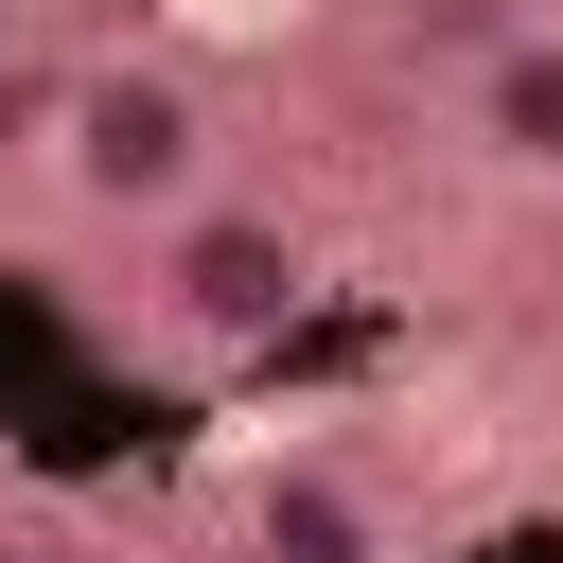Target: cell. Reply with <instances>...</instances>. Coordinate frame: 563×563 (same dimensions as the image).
I'll list each match as a JSON object with an SVG mask.
<instances>
[{
    "instance_id": "277c9868",
    "label": "cell",
    "mask_w": 563,
    "mask_h": 563,
    "mask_svg": "<svg viewBox=\"0 0 563 563\" xmlns=\"http://www.w3.org/2000/svg\"><path fill=\"white\" fill-rule=\"evenodd\" d=\"M246 563H387V510L334 457H282V475H246Z\"/></svg>"
},
{
    "instance_id": "6da1fadb",
    "label": "cell",
    "mask_w": 563,
    "mask_h": 563,
    "mask_svg": "<svg viewBox=\"0 0 563 563\" xmlns=\"http://www.w3.org/2000/svg\"><path fill=\"white\" fill-rule=\"evenodd\" d=\"M35 158L88 229H176L194 194H229V106L176 53H88L70 88H35Z\"/></svg>"
},
{
    "instance_id": "3957f363",
    "label": "cell",
    "mask_w": 563,
    "mask_h": 563,
    "mask_svg": "<svg viewBox=\"0 0 563 563\" xmlns=\"http://www.w3.org/2000/svg\"><path fill=\"white\" fill-rule=\"evenodd\" d=\"M457 141L528 194H563V18H510L475 70H457Z\"/></svg>"
},
{
    "instance_id": "52a82bcc",
    "label": "cell",
    "mask_w": 563,
    "mask_h": 563,
    "mask_svg": "<svg viewBox=\"0 0 563 563\" xmlns=\"http://www.w3.org/2000/svg\"><path fill=\"white\" fill-rule=\"evenodd\" d=\"M18 563H88V545H18Z\"/></svg>"
},
{
    "instance_id": "8992f818",
    "label": "cell",
    "mask_w": 563,
    "mask_h": 563,
    "mask_svg": "<svg viewBox=\"0 0 563 563\" xmlns=\"http://www.w3.org/2000/svg\"><path fill=\"white\" fill-rule=\"evenodd\" d=\"M18 18H35V0H0V88H18Z\"/></svg>"
},
{
    "instance_id": "5b68a950",
    "label": "cell",
    "mask_w": 563,
    "mask_h": 563,
    "mask_svg": "<svg viewBox=\"0 0 563 563\" xmlns=\"http://www.w3.org/2000/svg\"><path fill=\"white\" fill-rule=\"evenodd\" d=\"M510 18H528V0H387V35H405V53H440V70H475Z\"/></svg>"
},
{
    "instance_id": "7a4b0ae2",
    "label": "cell",
    "mask_w": 563,
    "mask_h": 563,
    "mask_svg": "<svg viewBox=\"0 0 563 563\" xmlns=\"http://www.w3.org/2000/svg\"><path fill=\"white\" fill-rule=\"evenodd\" d=\"M299 299H317V229L264 211V194H194L176 229H141V334H158L176 369H246V352H282Z\"/></svg>"
}]
</instances>
